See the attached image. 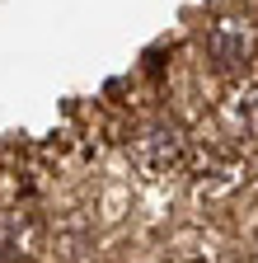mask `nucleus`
<instances>
[{
  "label": "nucleus",
  "mask_w": 258,
  "mask_h": 263,
  "mask_svg": "<svg viewBox=\"0 0 258 263\" xmlns=\"http://www.w3.org/2000/svg\"><path fill=\"white\" fill-rule=\"evenodd\" d=\"M202 52L216 76H240L253 57V24L249 19H216L202 33Z\"/></svg>",
  "instance_id": "obj_1"
}]
</instances>
